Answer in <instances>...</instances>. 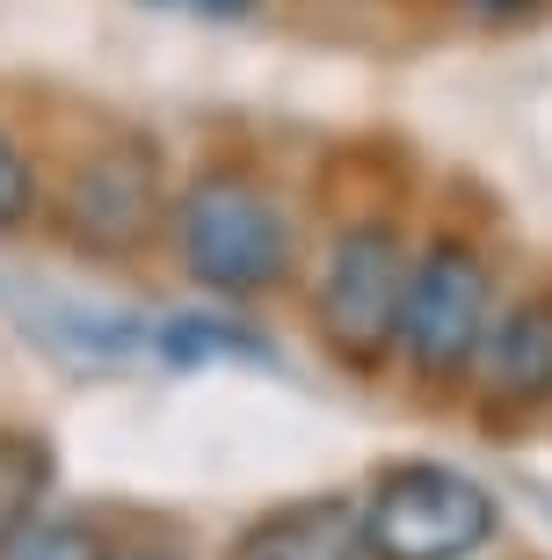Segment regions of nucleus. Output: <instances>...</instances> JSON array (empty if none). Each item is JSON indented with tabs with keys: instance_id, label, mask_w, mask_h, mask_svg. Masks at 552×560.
<instances>
[{
	"instance_id": "1",
	"label": "nucleus",
	"mask_w": 552,
	"mask_h": 560,
	"mask_svg": "<svg viewBox=\"0 0 552 560\" xmlns=\"http://www.w3.org/2000/svg\"><path fill=\"white\" fill-rule=\"evenodd\" d=\"M167 241H175V262L189 284L225 299V306L269 299L298 255V226H291L284 197L240 161H211L175 189Z\"/></svg>"
},
{
	"instance_id": "2",
	"label": "nucleus",
	"mask_w": 552,
	"mask_h": 560,
	"mask_svg": "<svg viewBox=\"0 0 552 560\" xmlns=\"http://www.w3.org/2000/svg\"><path fill=\"white\" fill-rule=\"evenodd\" d=\"M494 262L466 233H430L408 262V299H400V335L392 357L414 372L422 394H466L480 342L494 328Z\"/></svg>"
},
{
	"instance_id": "3",
	"label": "nucleus",
	"mask_w": 552,
	"mask_h": 560,
	"mask_svg": "<svg viewBox=\"0 0 552 560\" xmlns=\"http://www.w3.org/2000/svg\"><path fill=\"white\" fill-rule=\"evenodd\" d=\"M502 532V502L480 474L444 458H400L364 488L371 560H472Z\"/></svg>"
},
{
	"instance_id": "4",
	"label": "nucleus",
	"mask_w": 552,
	"mask_h": 560,
	"mask_svg": "<svg viewBox=\"0 0 552 560\" xmlns=\"http://www.w3.org/2000/svg\"><path fill=\"white\" fill-rule=\"evenodd\" d=\"M175 189L145 139H103L66 167L59 197H44V219L87 262H131L167 233Z\"/></svg>"
},
{
	"instance_id": "5",
	"label": "nucleus",
	"mask_w": 552,
	"mask_h": 560,
	"mask_svg": "<svg viewBox=\"0 0 552 560\" xmlns=\"http://www.w3.org/2000/svg\"><path fill=\"white\" fill-rule=\"evenodd\" d=\"M408 226L392 219H349L334 226L320 270H313V328L342 364L378 372L400 335V299H408Z\"/></svg>"
},
{
	"instance_id": "6",
	"label": "nucleus",
	"mask_w": 552,
	"mask_h": 560,
	"mask_svg": "<svg viewBox=\"0 0 552 560\" xmlns=\"http://www.w3.org/2000/svg\"><path fill=\"white\" fill-rule=\"evenodd\" d=\"M472 400L488 422H531L552 408V284L494 306V328L472 364Z\"/></svg>"
},
{
	"instance_id": "7",
	"label": "nucleus",
	"mask_w": 552,
	"mask_h": 560,
	"mask_svg": "<svg viewBox=\"0 0 552 560\" xmlns=\"http://www.w3.org/2000/svg\"><path fill=\"white\" fill-rule=\"evenodd\" d=\"M233 560H371L364 553V495H298L240 524Z\"/></svg>"
},
{
	"instance_id": "8",
	"label": "nucleus",
	"mask_w": 552,
	"mask_h": 560,
	"mask_svg": "<svg viewBox=\"0 0 552 560\" xmlns=\"http://www.w3.org/2000/svg\"><path fill=\"white\" fill-rule=\"evenodd\" d=\"M51 480H59L51 444H44L37 430H8V422H0V560H8V546L44 517Z\"/></svg>"
},
{
	"instance_id": "9",
	"label": "nucleus",
	"mask_w": 552,
	"mask_h": 560,
	"mask_svg": "<svg viewBox=\"0 0 552 560\" xmlns=\"http://www.w3.org/2000/svg\"><path fill=\"white\" fill-rule=\"evenodd\" d=\"M37 219H44V167L15 131H0V233H22Z\"/></svg>"
},
{
	"instance_id": "10",
	"label": "nucleus",
	"mask_w": 552,
	"mask_h": 560,
	"mask_svg": "<svg viewBox=\"0 0 552 560\" xmlns=\"http://www.w3.org/2000/svg\"><path fill=\"white\" fill-rule=\"evenodd\" d=\"M480 22H531V15H545V0H466Z\"/></svg>"
},
{
	"instance_id": "11",
	"label": "nucleus",
	"mask_w": 552,
	"mask_h": 560,
	"mask_svg": "<svg viewBox=\"0 0 552 560\" xmlns=\"http://www.w3.org/2000/svg\"><path fill=\"white\" fill-rule=\"evenodd\" d=\"M153 8H183V15H211V22H233V15H247L255 0H153Z\"/></svg>"
},
{
	"instance_id": "12",
	"label": "nucleus",
	"mask_w": 552,
	"mask_h": 560,
	"mask_svg": "<svg viewBox=\"0 0 552 560\" xmlns=\"http://www.w3.org/2000/svg\"><path fill=\"white\" fill-rule=\"evenodd\" d=\"M117 560H183V553H117Z\"/></svg>"
}]
</instances>
